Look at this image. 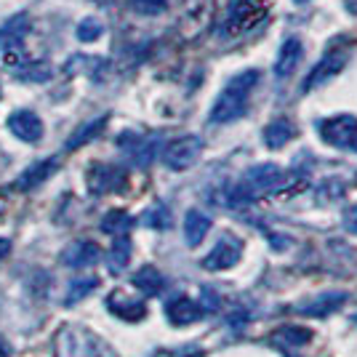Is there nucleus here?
Here are the masks:
<instances>
[{
	"label": "nucleus",
	"instance_id": "obj_35",
	"mask_svg": "<svg viewBox=\"0 0 357 357\" xmlns=\"http://www.w3.org/2000/svg\"><path fill=\"white\" fill-rule=\"evenodd\" d=\"M344 8L352 16H357V0H344Z\"/></svg>",
	"mask_w": 357,
	"mask_h": 357
},
{
	"label": "nucleus",
	"instance_id": "obj_41",
	"mask_svg": "<svg viewBox=\"0 0 357 357\" xmlns=\"http://www.w3.org/2000/svg\"><path fill=\"white\" fill-rule=\"evenodd\" d=\"M0 96H3V91H0Z\"/></svg>",
	"mask_w": 357,
	"mask_h": 357
},
{
	"label": "nucleus",
	"instance_id": "obj_32",
	"mask_svg": "<svg viewBox=\"0 0 357 357\" xmlns=\"http://www.w3.org/2000/svg\"><path fill=\"white\" fill-rule=\"evenodd\" d=\"M200 296H203V301H200V307H203V310H216V307H219V296H216L211 288H203V294H200Z\"/></svg>",
	"mask_w": 357,
	"mask_h": 357
},
{
	"label": "nucleus",
	"instance_id": "obj_33",
	"mask_svg": "<svg viewBox=\"0 0 357 357\" xmlns=\"http://www.w3.org/2000/svg\"><path fill=\"white\" fill-rule=\"evenodd\" d=\"M269 238H272V248L275 251H283V248H288V243H291L288 238H280V235H269Z\"/></svg>",
	"mask_w": 357,
	"mask_h": 357
},
{
	"label": "nucleus",
	"instance_id": "obj_24",
	"mask_svg": "<svg viewBox=\"0 0 357 357\" xmlns=\"http://www.w3.org/2000/svg\"><path fill=\"white\" fill-rule=\"evenodd\" d=\"M131 227H134V216L126 213V211H109L105 219H102V232L115 235V238L118 235H128Z\"/></svg>",
	"mask_w": 357,
	"mask_h": 357
},
{
	"label": "nucleus",
	"instance_id": "obj_3",
	"mask_svg": "<svg viewBox=\"0 0 357 357\" xmlns=\"http://www.w3.org/2000/svg\"><path fill=\"white\" fill-rule=\"evenodd\" d=\"M56 357H115L109 344L102 342L89 328L64 326L54 336Z\"/></svg>",
	"mask_w": 357,
	"mask_h": 357
},
{
	"label": "nucleus",
	"instance_id": "obj_22",
	"mask_svg": "<svg viewBox=\"0 0 357 357\" xmlns=\"http://www.w3.org/2000/svg\"><path fill=\"white\" fill-rule=\"evenodd\" d=\"M134 285L144 294V296H158V294L165 288V280L155 267H142L134 275Z\"/></svg>",
	"mask_w": 357,
	"mask_h": 357
},
{
	"label": "nucleus",
	"instance_id": "obj_15",
	"mask_svg": "<svg viewBox=\"0 0 357 357\" xmlns=\"http://www.w3.org/2000/svg\"><path fill=\"white\" fill-rule=\"evenodd\" d=\"M301 54H304V45L298 38H288L283 45H280V54H278V61H275V75L278 77H291L296 73L298 61H301Z\"/></svg>",
	"mask_w": 357,
	"mask_h": 357
},
{
	"label": "nucleus",
	"instance_id": "obj_5",
	"mask_svg": "<svg viewBox=\"0 0 357 357\" xmlns=\"http://www.w3.org/2000/svg\"><path fill=\"white\" fill-rule=\"evenodd\" d=\"M200 152H203V139L200 136H178L163 149V163L171 171H187L197 163Z\"/></svg>",
	"mask_w": 357,
	"mask_h": 357
},
{
	"label": "nucleus",
	"instance_id": "obj_42",
	"mask_svg": "<svg viewBox=\"0 0 357 357\" xmlns=\"http://www.w3.org/2000/svg\"><path fill=\"white\" fill-rule=\"evenodd\" d=\"M355 147H357V144H355Z\"/></svg>",
	"mask_w": 357,
	"mask_h": 357
},
{
	"label": "nucleus",
	"instance_id": "obj_9",
	"mask_svg": "<svg viewBox=\"0 0 357 357\" xmlns=\"http://www.w3.org/2000/svg\"><path fill=\"white\" fill-rule=\"evenodd\" d=\"M178 14L187 35L203 32L213 19V0H178Z\"/></svg>",
	"mask_w": 357,
	"mask_h": 357
},
{
	"label": "nucleus",
	"instance_id": "obj_17",
	"mask_svg": "<svg viewBox=\"0 0 357 357\" xmlns=\"http://www.w3.org/2000/svg\"><path fill=\"white\" fill-rule=\"evenodd\" d=\"M56 168H59V160H56V158H45V160H40V163L30 165L27 171H22V176L16 178V190L27 192V190H32V187L43 184L45 178L51 176Z\"/></svg>",
	"mask_w": 357,
	"mask_h": 357
},
{
	"label": "nucleus",
	"instance_id": "obj_8",
	"mask_svg": "<svg viewBox=\"0 0 357 357\" xmlns=\"http://www.w3.org/2000/svg\"><path fill=\"white\" fill-rule=\"evenodd\" d=\"M243 256V240L232 232H224L222 238L216 240V245L211 248V253L203 259V267L208 272H219V269L235 267Z\"/></svg>",
	"mask_w": 357,
	"mask_h": 357
},
{
	"label": "nucleus",
	"instance_id": "obj_39",
	"mask_svg": "<svg viewBox=\"0 0 357 357\" xmlns=\"http://www.w3.org/2000/svg\"><path fill=\"white\" fill-rule=\"evenodd\" d=\"M99 3H109V0H99Z\"/></svg>",
	"mask_w": 357,
	"mask_h": 357
},
{
	"label": "nucleus",
	"instance_id": "obj_27",
	"mask_svg": "<svg viewBox=\"0 0 357 357\" xmlns=\"http://www.w3.org/2000/svg\"><path fill=\"white\" fill-rule=\"evenodd\" d=\"M24 32H27V19H24V16H16V19H11V24H8V27L0 32V45L14 48V45L22 43Z\"/></svg>",
	"mask_w": 357,
	"mask_h": 357
},
{
	"label": "nucleus",
	"instance_id": "obj_26",
	"mask_svg": "<svg viewBox=\"0 0 357 357\" xmlns=\"http://www.w3.org/2000/svg\"><path fill=\"white\" fill-rule=\"evenodd\" d=\"M99 285V278H93V275H89V278H77V280H73L70 283V288H67V296H64V304H77L80 298H86Z\"/></svg>",
	"mask_w": 357,
	"mask_h": 357
},
{
	"label": "nucleus",
	"instance_id": "obj_19",
	"mask_svg": "<svg viewBox=\"0 0 357 357\" xmlns=\"http://www.w3.org/2000/svg\"><path fill=\"white\" fill-rule=\"evenodd\" d=\"M310 339H312V333L307 331V328H296V326H283L278 328L275 333H272V344L275 347H280V349H301L304 344H310Z\"/></svg>",
	"mask_w": 357,
	"mask_h": 357
},
{
	"label": "nucleus",
	"instance_id": "obj_13",
	"mask_svg": "<svg viewBox=\"0 0 357 357\" xmlns=\"http://www.w3.org/2000/svg\"><path fill=\"white\" fill-rule=\"evenodd\" d=\"M99 256H102V251H99L96 243H91V240H75L61 253V264L70 269L91 267V264L99 261Z\"/></svg>",
	"mask_w": 357,
	"mask_h": 357
},
{
	"label": "nucleus",
	"instance_id": "obj_10",
	"mask_svg": "<svg viewBox=\"0 0 357 357\" xmlns=\"http://www.w3.org/2000/svg\"><path fill=\"white\" fill-rule=\"evenodd\" d=\"M107 310L115 314V317H120V320H126V323H139V320L147 317L144 301L128 296L126 291H112V294L107 296Z\"/></svg>",
	"mask_w": 357,
	"mask_h": 357
},
{
	"label": "nucleus",
	"instance_id": "obj_29",
	"mask_svg": "<svg viewBox=\"0 0 357 357\" xmlns=\"http://www.w3.org/2000/svg\"><path fill=\"white\" fill-rule=\"evenodd\" d=\"M142 224H147L152 229H165V227L171 224V213H168L165 206H152V208L142 216Z\"/></svg>",
	"mask_w": 357,
	"mask_h": 357
},
{
	"label": "nucleus",
	"instance_id": "obj_36",
	"mask_svg": "<svg viewBox=\"0 0 357 357\" xmlns=\"http://www.w3.org/2000/svg\"><path fill=\"white\" fill-rule=\"evenodd\" d=\"M0 357H11V349H8L6 342H0Z\"/></svg>",
	"mask_w": 357,
	"mask_h": 357
},
{
	"label": "nucleus",
	"instance_id": "obj_7",
	"mask_svg": "<svg viewBox=\"0 0 357 357\" xmlns=\"http://www.w3.org/2000/svg\"><path fill=\"white\" fill-rule=\"evenodd\" d=\"M126 171L118 168V165H109V163H93L86 171V184L93 195H112L120 192L126 187Z\"/></svg>",
	"mask_w": 357,
	"mask_h": 357
},
{
	"label": "nucleus",
	"instance_id": "obj_1",
	"mask_svg": "<svg viewBox=\"0 0 357 357\" xmlns=\"http://www.w3.org/2000/svg\"><path fill=\"white\" fill-rule=\"evenodd\" d=\"M285 184H288V174L280 165H253L245 171V176L240 178L238 190L232 192V203H256L259 197L280 192Z\"/></svg>",
	"mask_w": 357,
	"mask_h": 357
},
{
	"label": "nucleus",
	"instance_id": "obj_23",
	"mask_svg": "<svg viewBox=\"0 0 357 357\" xmlns=\"http://www.w3.org/2000/svg\"><path fill=\"white\" fill-rule=\"evenodd\" d=\"M128 261H131V240L126 238V235H118L115 243H112V248H109V256H107L109 272H112V275H120Z\"/></svg>",
	"mask_w": 357,
	"mask_h": 357
},
{
	"label": "nucleus",
	"instance_id": "obj_21",
	"mask_svg": "<svg viewBox=\"0 0 357 357\" xmlns=\"http://www.w3.org/2000/svg\"><path fill=\"white\" fill-rule=\"evenodd\" d=\"M296 136V126L291 123V120H272L267 128H264V144H267L269 149H280L285 147L291 139Z\"/></svg>",
	"mask_w": 357,
	"mask_h": 357
},
{
	"label": "nucleus",
	"instance_id": "obj_14",
	"mask_svg": "<svg viewBox=\"0 0 357 357\" xmlns=\"http://www.w3.org/2000/svg\"><path fill=\"white\" fill-rule=\"evenodd\" d=\"M165 314H168V320H171L174 326H190V323H197V320L206 314V310L200 307V301L178 296V298H174V301H168Z\"/></svg>",
	"mask_w": 357,
	"mask_h": 357
},
{
	"label": "nucleus",
	"instance_id": "obj_34",
	"mask_svg": "<svg viewBox=\"0 0 357 357\" xmlns=\"http://www.w3.org/2000/svg\"><path fill=\"white\" fill-rule=\"evenodd\" d=\"M11 253V240L8 238H0V259H6Z\"/></svg>",
	"mask_w": 357,
	"mask_h": 357
},
{
	"label": "nucleus",
	"instance_id": "obj_25",
	"mask_svg": "<svg viewBox=\"0 0 357 357\" xmlns=\"http://www.w3.org/2000/svg\"><path fill=\"white\" fill-rule=\"evenodd\" d=\"M107 126V115H102V118L91 120V123H86V126H80L77 131H75L73 136H70V142H67V149H77L83 147L86 142H91L93 136L102 134V128Z\"/></svg>",
	"mask_w": 357,
	"mask_h": 357
},
{
	"label": "nucleus",
	"instance_id": "obj_11",
	"mask_svg": "<svg viewBox=\"0 0 357 357\" xmlns=\"http://www.w3.org/2000/svg\"><path fill=\"white\" fill-rule=\"evenodd\" d=\"M8 131H11L16 139H22V142H27V144H35V142H40V136H43V120L38 118L32 109H16L14 115L8 118Z\"/></svg>",
	"mask_w": 357,
	"mask_h": 357
},
{
	"label": "nucleus",
	"instance_id": "obj_40",
	"mask_svg": "<svg viewBox=\"0 0 357 357\" xmlns=\"http://www.w3.org/2000/svg\"><path fill=\"white\" fill-rule=\"evenodd\" d=\"M352 320H355V323H357V314H355V317H352Z\"/></svg>",
	"mask_w": 357,
	"mask_h": 357
},
{
	"label": "nucleus",
	"instance_id": "obj_18",
	"mask_svg": "<svg viewBox=\"0 0 357 357\" xmlns=\"http://www.w3.org/2000/svg\"><path fill=\"white\" fill-rule=\"evenodd\" d=\"M344 301H347V294L333 291V294H323V296H317V298H312V301H307V304L296 307V312L310 314V317H323V314L336 312Z\"/></svg>",
	"mask_w": 357,
	"mask_h": 357
},
{
	"label": "nucleus",
	"instance_id": "obj_2",
	"mask_svg": "<svg viewBox=\"0 0 357 357\" xmlns=\"http://www.w3.org/2000/svg\"><path fill=\"white\" fill-rule=\"evenodd\" d=\"M259 83V73L256 70H245V73L235 75L224 91L219 93L216 105L211 109V123H232L245 112L248 96H251L253 86Z\"/></svg>",
	"mask_w": 357,
	"mask_h": 357
},
{
	"label": "nucleus",
	"instance_id": "obj_16",
	"mask_svg": "<svg viewBox=\"0 0 357 357\" xmlns=\"http://www.w3.org/2000/svg\"><path fill=\"white\" fill-rule=\"evenodd\" d=\"M155 144H158V139H144V136H136V134L120 136V147L134 158L136 165L152 163V158H155Z\"/></svg>",
	"mask_w": 357,
	"mask_h": 357
},
{
	"label": "nucleus",
	"instance_id": "obj_28",
	"mask_svg": "<svg viewBox=\"0 0 357 357\" xmlns=\"http://www.w3.org/2000/svg\"><path fill=\"white\" fill-rule=\"evenodd\" d=\"M77 40H83V43H93V40H99L102 38V22H96V19H83L80 24H77Z\"/></svg>",
	"mask_w": 357,
	"mask_h": 357
},
{
	"label": "nucleus",
	"instance_id": "obj_20",
	"mask_svg": "<svg viewBox=\"0 0 357 357\" xmlns=\"http://www.w3.org/2000/svg\"><path fill=\"white\" fill-rule=\"evenodd\" d=\"M211 229V219L203 213V211H187V216H184V238H187V243L190 245H200L203 243V238L208 235Z\"/></svg>",
	"mask_w": 357,
	"mask_h": 357
},
{
	"label": "nucleus",
	"instance_id": "obj_4",
	"mask_svg": "<svg viewBox=\"0 0 357 357\" xmlns=\"http://www.w3.org/2000/svg\"><path fill=\"white\" fill-rule=\"evenodd\" d=\"M269 14L267 0H229L227 19H224V35L238 38L245 32L256 30Z\"/></svg>",
	"mask_w": 357,
	"mask_h": 357
},
{
	"label": "nucleus",
	"instance_id": "obj_37",
	"mask_svg": "<svg viewBox=\"0 0 357 357\" xmlns=\"http://www.w3.org/2000/svg\"><path fill=\"white\" fill-rule=\"evenodd\" d=\"M3 211H6V192H0V216H3Z\"/></svg>",
	"mask_w": 357,
	"mask_h": 357
},
{
	"label": "nucleus",
	"instance_id": "obj_6",
	"mask_svg": "<svg viewBox=\"0 0 357 357\" xmlns=\"http://www.w3.org/2000/svg\"><path fill=\"white\" fill-rule=\"evenodd\" d=\"M320 136L331 147H355L357 144V118L355 115H333L320 123Z\"/></svg>",
	"mask_w": 357,
	"mask_h": 357
},
{
	"label": "nucleus",
	"instance_id": "obj_31",
	"mask_svg": "<svg viewBox=\"0 0 357 357\" xmlns=\"http://www.w3.org/2000/svg\"><path fill=\"white\" fill-rule=\"evenodd\" d=\"M344 229H347L349 235H357V206L344 211Z\"/></svg>",
	"mask_w": 357,
	"mask_h": 357
},
{
	"label": "nucleus",
	"instance_id": "obj_12",
	"mask_svg": "<svg viewBox=\"0 0 357 357\" xmlns=\"http://www.w3.org/2000/svg\"><path fill=\"white\" fill-rule=\"evenodd\" d=\"M344 64H347V54H344V51H333V54L323 56L320 64H314L312 73L307 75V80H304V93H307V91H314L317 86H323V83H328L331 77H336V75L344 70Z\"/></svg>",
	"mask_w": 357,
	"mask_h": 357
},
{
	"label": "nucleus",
	"instance_id": "obj_38",
	"mask_svg": "<svg viewBox=\"0 0 357 357\" xmlns=\"http://www.w3.org/2000/svg\"><path fill=\"white\" fill-rule=\"evenodd\" d=\"M296 3H307V0H296Z\"/></svg>",
	"mask_w": 357,
	"mask_h": 357
},
{
	"label": "nucleus",
	"instance_id": "obj_30",
	"mask_svg": "<svg viewBox=\"0 0 357 357\" xmlns=\"http://www.w3.org/2000/svg\"><path fill=\"white\" fill-rule=\"evenodd\" d=\"M131 8L142 16H158L168 11V3L165 0H131Z\"/></svg>",
	"mask_w": 357,
	"mask_h": 357
}]
</instances>
